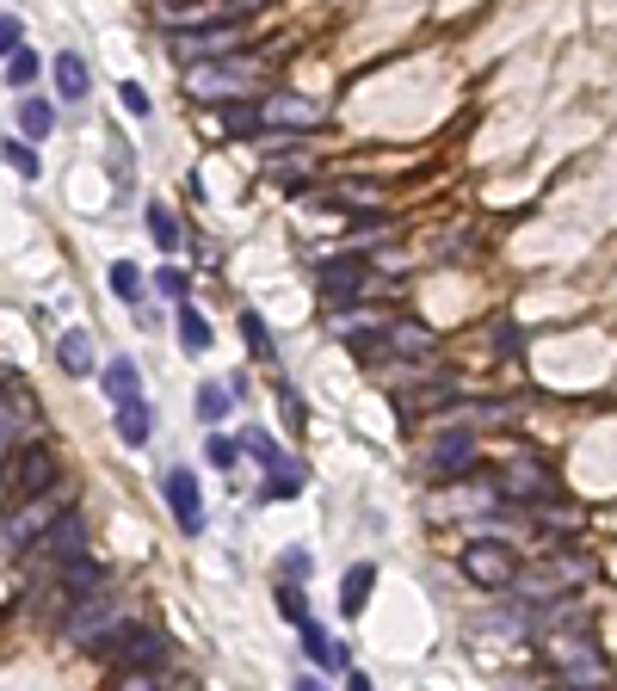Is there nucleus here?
<instances>
[{
    "label": "nucleus",
    "mask_w": 617,
    "mask_h": 691,
    "mask_svg": "<svg viewBox=\"0 0 617 691\" xmlns=\"http://www.w3.org/2000/svg\"><path fill=\"white\" fill-rule=\"evenodd\" d=\"M93 654L99 661H117V667H130V673H154L161 667V636H154L149 624H117Z\"/></svg>",
    "instance_id": "f257e3e1"
},
{
    "label": "nucleus",
    "mask_w": 617,
    "mask_h": 691,
    "mask_svg": "<svg viewBox=\"0 0 617 691\" xmlns=\"http://www.w3.org/2000/svg\"><path fill=\"white\" fill-rule=\"evenodd\" d=\"M50 481H56V457H50V444H20L13 463H7V476H0V494L38 500Z\"/></svg>",
    "instance_id": "f03ea898"
},
{
    "label": "nucleus",
    "mask_w": 617,
    "mask_h": 691,
    "mask_svg": "<svg viewBox=\"0 0 617 691\" xmlns=\"http://www.w3.org/2000/svg\"><path fill=\"white\" fill-rule=\"evenodd\" d=\"M543 654H550V667H556L568 686H599V679H605V654H599L587 636H550Z\"/></svg>",
    "instance_id": "7ed1b4c3"
},
{
    "label": "nucleus",
    "mask_w": 617,
    "mask_h": 691,
    "mask_svg": "<svg viewBox=\"0 0 617 691\" xmlns=\"http://www.w3.org/2000/svg\"><path fill=\"white\" fill-rule=\"evenodd\" d=\"M463 575L494 593V587H513V580H519V556H513L506 543H469V550H463Z\"/></svg>",
    "instance_id": "20e7f679"
},
{
    "label": "nucleus",
    "mask_w": 617,
    "mask_h": 691,
    "mask_svg": "<svg viewBox=\"0 0 617 691\" xmlns=\"http://www.w3.org/2000/svg\"><path fill=\"white\" fill-rule=\"evenodd\" d=\"M235 43H241V20H223V25H198V32H174V56L216 62V56H229Z\"/></svg>",
    "instance_id": "39448f33"
},
{
    "label": "nucleus",
    "mask_w": 617,
    "mask_h": 691,
    "mask_svg": "<svg viewBox=\"0 0 617 691\" xmlns=\"http://www.w3.org/2000/svg\"><path fill=\"white\" fill-rule=\"evenodd\" d=\"M32 550H43V556L56 562V568H62V562H75V556H87V518H80L75 506H62L56 525H50V531H43Z\"/></svg>",
    "instance_id": "423d86ee"
},
{
    "label": "nucleus",
    "mask_w": 617,
    "mask_h": 691,
    "mask_svg": "<svg viewBox=\"0 0 617 691\" xmlns=\"http://www.w3.org/2000/svg\"><path fill=\"white\" fill-rule=\"evenodd\" d=\"M426 469H432V476L439 481H457V476H469V469H476V439H469V432H439V439H432V451H426Z\"/></svg>",
    "instance_id": "0eeeda50"
},
{
    "label": "nucleus",
    "mask_w": 617,
    "mask_h": 691,
    "mask_svg": "<svg viewBox=\"0 0 617 691\" xmlns=\"http://www.w3.org/2000/svg\"><path fill=\"white\" fill-rule=\"evenodd\" d=\"M167 506H174V525L186 531V538H198L204 531V494H198V476L192 469H167Z\"/></svg>",
    "instance_id": "6e6552de"
},
{
    "label": "nucleus",
    "mask_w": 617,
    "mask_h": 691,
    "mask_svg": "<svg viewBox=\"0 0 617 691\" xmlns=\"http://www.w3.org/2000/svg\"><path fill=\"white\" fill-rule=\"evenodd\" d=\"M260 80H266L260 68H192V75H186V87H192V99H223V93H241V99H248Z\"/></svg>",
    "instance_id": "1a4fd4ad"
},
{
    "label": "nucleus",
    "mask_w": 617,
    "mask_h": 691,
    "mask_svg": "<svg viewBox=\"0 0 617 691\" xmlns=\"http://www.w3.org/2000/svg\"><path fill=\"white\" fill-rule=\"evenodd\" d=\"M112 630H117V605H112V599H87V605H75V612H68V636H75V642H87V649H99Z\"/></svg>",
    "instance_id": "9d476101"
},
{
    "label": "nucleus",
    "mask_w": 617,
    "mask_h": 691,
    "mask_svg": "<svg viewBox=\"0 0 617 691\" xmlns=\"http://www.w3.org/2000/svg\"><path fill=\"white\" fill-rule=\"evenodd\" d=\"M358 290H365V253H347V260L322 266V297L328 303H358Z\"/></svg>",
    "instance_id": "9b49d317"
},
{
    "label": "nucleus",
    "mask_w": 617,
    "mask_h": 691,
    "mask_svg": "<svg viewBox=\"0 0 617 691\" xmlns=\"http://www.w3.org/2000/svg\"><path fill=\"white\" fill-rule=\"evenodd\" d=\"M99 587H105V575H99V562L93 556H75V562H62V605L75 612V605H87V599H99Z\"/></svg>",
    "instance_id": "f8f14e48"
},
{
    "label": "nucleus",
    "mask_w": 617,
    "mask_h": 691,
    "mask_svg": "<svg viewBox=\"0 0 617 691\" xmlns=\"http://www.w3.org/2000/svg\"><path fill=\"white\" fill-rule=\"evenodd\" d=\"M260 117H266L272 130H315V124H322V105L278 93V99H266V105H260Z\"/></svg>",
    "instance_id": "ddd939ff"
},
{
    "label": "nucleus",
    "mask_w": 617,
    "mask_h": 691,
    "mask_svg": "<svg viewBox=\"0 0 617 691\" xmlns=\"http://www.w3.org/2000/svg\"><path fill=\"white\" fill-rule=\"evenodd\" d=\"M370 587H377V568H370V562H352L347 575H340V612L358 617L370 605Z\"/></svg>",
    "instance_id": "4468645a"
},
{
    "label": "nucleus",
    "mask_w": 617,
    "mask_h": 691,
    "mask_svg": "<svg viewBox=\"0 0 617 691\" xmlns=\"http://www.w3.org/2000/svg\"><path fill=\"white\" fill-rule=\"evenodd\" d=\"M99 389H105L117 407H124V402H142V384H136V365H130V359H112V365L99 370Z\"/></svg>",
    "instance_id": "2eb2a0df"
},
{
    "label": "nucleus",
    "mask_w": 617,
    "mask_h": 691,
    "mask_svg": "<svg viewBox=\"0 0 617 691\" xmlns=\"http://www.w3.org/2000/svg\"><path fill=\"white\" fill-rule=\"evenodd\" d=\"M50 75H56V93L75 105V99H87V62L75 56V50H62V56H50Z\"/></svg>",
    "instance_id": "dca6fc26"
},
{
    "label": "nucleus",
    "mask_w": 617,
    "mask_h": 691,
    "mask_svg": "<svg viewBox=\"0 0 617 691\" xmlns=\"http://www.w3.org/2000/svg\"><path fill=\"white\" fill-rule=\"evenodd\" d=\"M56 359H62L68 377H93V340H87L80 327H68V334L56 340Z\"/></svg>",
    "instance_id": "f3484780"
},
{
    "label": "nucleus",
    "mask_w": 617,
    "mask_h": 691,
    "mask_svg": "<svg viewBox=\"0 0 617 691\" xmlns=\"http://www.w3.org/2000/svg\"><path fill=\"white\" fill-rule=\"evenodd\" d=\"M117 439L124 444H149L154 439V407L149 402H124L117 407Z\"/></svg>",
    "instance_id": "a211bd4d"
},
{
    "label": "nucleus",
    "mask_w": 617,
    "mask_h": 691,
    "mask_svg": "<svg viewBox=\"0 0 617 691\" xmlns=\"http://www.w3.org/2000/svg\"><path fill=\"white\" fill-rule=\"evenodd\" d=\"M389 352H402V359H426L432 352V334L414 322H389Z\"/></svg>",
    "instance_id": "6ab92c4d"
},
{
    "label": "nucleus",
    "mask_w": 617,
    "mask_h": 691,
    "mask_svg": "<svg viewBox=\"0 0 617 691\" xmlns=\"http://www.w3.org/2000/svg\"><path fill=\"white\" fill-rule=\"evenodd\" d=\"M229 407H235V389L229 384H204V389H198V420H204V426H223V420H229Z\"/></svg>",
    "instance_id": "aec40b11"
},
{
    "label": "nucleus",
    "mask_w": 617,
    "mask_h": 691,
    "mask_svg": "<svg viewBox=\"0 0 617 691\" xmlns=\"http://www.w3.org/2000/svg\"><path fill=\"white\" fill-rule=\"evenodd\" d=\"M20 130L38 142V136H50L56 130V105L50 99H20Z\"/></svg>",
    "instance_id": "412c9836"
},
{
    "label": "nucleus",
    "mask_w": 617,
    "mask_h": 691,
    "mask_svg": "<svg viewBox=\"0 0 617 691\" xmlns=\"http://www.w3.org/2000/svg\"><path fill=\"white\" fill-rule=\"evenodd\" d=\"M501 488H506V494H538V500H543L550 476H543L538 463H513V469H501Z\"/></svg>",
    "instance_id": "4be33fe9"
},
{
    "label": "nucleus",
    "mask_w": 617,
    "mask_h": 691,
    "mask_svg": "<svg viewBox=\"0 0 617 691\" xmlns=\"http://www.w3.org/2000/svg\"><path fill=\"white\" fill-rule=\"evenodd\" d=\"M303 494V469L297 463H278V469H266V488H260V500H297Z\"/></svg>",
    "instance_id": "5701e85b"
},
{
    "label": "nucleus",
    "mask_w": 617,
    "mask_h": 691,
    "mask_svg": "<svg viewBox=\"0 0 617 691\" xmlns=\"http://www.w3.org/2000/svg\"><path fill=\"white\" fill-rule=\"evenodd\" d=\"M179 346H186V352H211V322H204V315H198V309H186L179 303Z\"/></svg>",
    "instance_id": "b1692460"
},
{
    "label": "nucleus",
    "mask_w": 617,
    "mask_h": 691,
    "mask_svg": "<svg viewBox=\"0 0 617 691\" xmlns=\"http://www.w3.org/2000/svg\"><path fill=\"white\" fill-rule=\"evenodd\" d=\"M303 654H308V661H322V667H347V649H333L315 624H303Z\"/></svg>",
    "instance_id": "393cba45"
},
{
    "label": "nucleus",
    "mask_w": 617,
    "mask_h": 691,
    "mask_svg": "<svg viewBox=\"0 0 617 691\" xmlns=\"http://www.w3.org/2000/svg\"><path fill=\"white\" fill-rule=\"evenodd\" d=\"M142 216H149V235H154V248H161V253H174V248H179V223H174V216H167V204H149V211H142Z\"/></svg>",
    "instance_id": "a878e982"
},
{
    "label": "nucleus",
    "mask_w": 617,
    "mask_h": 691,
    "mask_svg": "<svg viewBox=\"0 0 617 691\" xmlns=\"http://www.w3.org/2000/svg\"><path fill=\"white\" fill-rule=\"evenodd\" d=\"M241 451H248L253 463H266V469H278V463H290L285 451H278V439H272V432H248V439H241Z\"/></svg>",
    "instance_id": "bb28decb"
},
{
    "label": "nucleus",
    "mask_w": 617,
    "mask_h": 691,
    "mask_svg": "<svg viewBox=\"0 0 617 691\" xmlns=\"http://www.w3.org/2000/svg\"><path fill=\"white\" fill-rule=\"evenodd\" d=\"M241 340L253 346V359H266V365H272V359H278V352H272V334H266V322H260L253 309H248V315H241Z\"/></svg>",
    "instance_id": "cd10ccee"
},
{
    "label": "nucleus",
    "mask_w": 617,
    "mask_h": 691,
    "mask_svg": "<svg viewBox=\"0 0 617 691\" xmlns=\"http://www.w3.org/2000/svg\"><path fill=\"white\" fill-rule=\"evenodd\" d=\"M223 130H235V136L266 130V117H260V105H235V112H223Z\"/></svg>",
    "instance_id": "c85d7f7f"
},
{
    "label": "nucleus",
    "mask_w": 617,
    "mask_h": 691,
    "mask_svg": "<svg viewBox=\"0 0 617 691\" xmlns=\"http://www.w3.org/2000/svg\"><path fill=\"white\" fill-rule=\"evenodd\" d=\"M0 154H7V167L20 173V179H38V154H32V142H7Z\"/></svg>",
    "instance_id": "c756f323"
},
{
    "label": "nucleus",
    "mask_w": 617,
    "mask_h": 691,
    "mask_svg": "<svg viewBox=\"0 0 617 691\" xmlns=\"http://www.w3.org/2000/svg\"><path fill=\"white\" fill-rule=\"evenodd\" d=\"M38 68H43V62L32 56V50H20V56H7V80H13V87H32V80H38Z\"/></svg>",
    "instance_id": "7c9ffc66"
},
{
    "label": "nucleus",
    "mask_w": 617,
    "mask_h": 691,
    "mask_svg": "<svg viewBox=\"0 0 617 691\" xmlns=\"http://www.w3.org/2000/svg\"><path fill=\"white\" fill-rule=\"evenodd\" d=\"M154 290H161V297H174V303H186V297H192L186 272H174V266H161V272H154Z\"/></svg>",
    "instance_id": "2f4dec72"
},
{
    "label": "nucleus",
    "mask_w": 617,
    "mask_h": 691,
    "mask_svg": "<svg viewBox=\"0 0 617 691\" xmlns=\"http://www.w3.org/2000/svg\"><path fill=\"white\" fill-rule=\"evenodd\" d=\"M278 612L290 617V624H297V630H303L308 624V605H303V587H278Z\"/></svg>",
    "instance_id": "473e14b6"
},
{
    "label": "nucleus",
    "mask_w": 617,
    "mask_h": 691,
    "mask_svg": "<svg viewBox=\"0 0 617 691\" xmlns=\"http://www.w3.org/2000/svg\"><path fill=\"white\" fill-rule=\"evenodd\" d=\"M112 290H117V297H142V272H136L130 260H117V266H112Z\"/></svg>",
    "instance_id": "72a5a7b5"
},
{
    "label": "nucleus",
    "mask_w": 617,
    "mask_h": 691,
    "mask_svg": "<svg viewBox=\"0 0 617 691\" xmlns=\"http://www.w3.org/2000/svg\"><path fill=\"white\" fill-rule=\"evenodd\" d=\"M204 457L216 463V469H235V457H241V444L223 439V432H211V444H204Z\"/></svg>",
    "instance_id": "f704fd0d"
},
{
    "label": "nucleus",
    "mask_w": 617,
    "mask_h": 691,
    "mask_svg": "<svg viewBox=\"0 0 617 691\" xmlns=\"http://www.w3.org/2000/svg\"><path fill=\"white\" fill-rule=\"evenodd\" d=\"M117 99H124V112L130 117H149L154 105H149V87H136V80H124V87H117Z\"/></svg>",
    "instance_id": "c9c22d12"
},
{
    "label": "nucleus",
    "mask_w": 617,
    "mask_h": 691,
    "mask_svg": "<svg viewBox=\"0 0 617 691\" xmlns=\"http://www.w3.org/2000/svg\"><path fill=\"white\" fill-rule=\"evenodd\" d=\"M25 32H20V20H13V13H0V56H20V50H25Z\"/></svg>",
    "instance_id": "e433bc0d"
},
{
    "label": "nucleus",
    "mask_w": 617,
    "mask_h": 691,
    "mask_svg": "<svg viewBox=\"0 0 617 691\" xmlns=\"http://www.w3.org/2000/svg\"><path fill=\"white\" fill-rule=\"evenodd\" d=\"M13 432H20V407L0 402V457H13Z\"/></svg>",
    "instance_id": "4c0bfd02"
},
{
    "label": "nucleus",
    "mask_w": 617,
    "mask_h": 691,
    "mask_svg": "<svg viewBox=\"0 0 617 691\" xmlns=\"http://www.w3.org/2000/svg\"><path fill=\"white\" fill-rule=\"evenodd\" d=\"M308 568H315V562H308V550H290V556H285V575L297 580V587L308 580Z\"/></svg>",
    "instance_id": "58836bf2"
},
{
    "label": "nucleus",
    "mask_w": 617,
    "mask_h": 691,
    "mask_svg": "<svg viewBox=\"0 0 617 691\" xmlns=\"http://www.w3.org/2000/svg\"><path fill=\"white\" fill-rule=\"evenodd\" d=\"M278 402H285V420L290 426H303V395H297V389L285 384V389H278Z\"/></svg>",
    "instance_id": "ea45409f"
},
{
    "label": "nucleus",
    "mask_w": 617,
    "mask_h": 691,
    "mask_svg": "<svg viewBox=\"0 0 617 691\" xmlns=\"http://www.w3.org/2000/svg\"><path fill=\"white\" fill-rule=\"evenodd\" d=\"M266 0H223V20H248V13H260Z\"/></svg>",
    "instance_id": "a19ab883"
},
{
    "label": "nucleus",
    "mask_w": 617,
    "mask_h": 691,
    "mask_svg": "<svg viewBox=\"0 0 617 691\" xmlns=\"http://www.w3.org/2000/svg\"><path fill=\"white\" fill-rule=\"evenodd\" d=\"M112 691H154V679H149V673H124Z\"/></svg>",
    "instance_id": "79ce46f5"
},
{
    "label": "nucleus",
    "mask_w": 617,
    "mask_h": 691,
    "mask_svg": "<svg viewBox=\"0 0 617 691\" xmlns=\"http://www.w3.org/2000/svg\"><path fill=\"white\" fill-rule=\"evenodd\" d=\"M347 691H370V679L365 673H347Z\"/></svg>",
    "instance_id": "37998d69"
},
{
    "label": "nucleus",
    "mask_w": 617,
    "mask_h": 691,
    "mask_svg": "<svg viewBox=\"0 0 617 691\" xmlns=\"http://www.w3.org/2000/svg\"><path fill=\"white\" fill-rule=\"evenodd\" d=\"M297 691H328V686H322V679H297Z\"/></svg>",
    "instance_id": "c03bdc74"
}]
</instances>
